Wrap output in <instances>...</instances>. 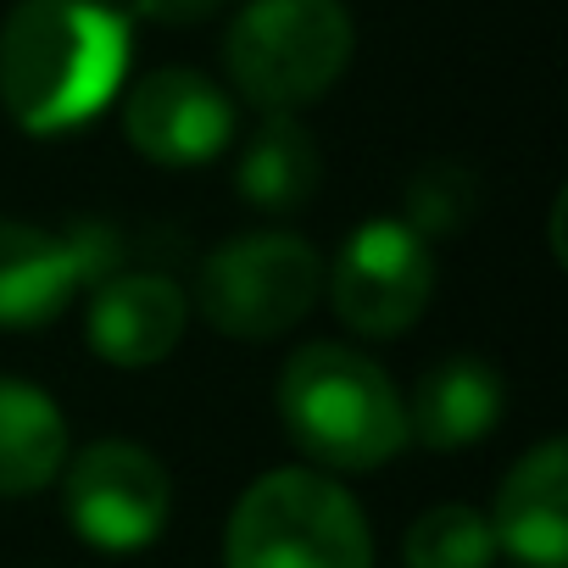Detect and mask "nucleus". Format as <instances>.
Wrapping results in <instances>:
<instances>
[{
	"label": "nucleus",
	"mask_w": 568,
	"mask_h": 568,
	"mask_svg": "<svg viewBox=\"0 0 568 568\" xmlns=\"http://www.w3.org/2000/svg\"><path fill=\"white\" fill-rule=\"evenodd\" d=\"M129 51L112 0H18L0 23V106L29 134L84 129L118 101Z\"/></svg>",
	"instance_id": "f257e3e1"
},
{
	"label": "nucleus",
	"mask_w": 568,
	"mask_h": 568,
	"mask_svg": "<svg viewBox=\"0 0 568 568\" xmlns=\"http://www.w3.org/2000/svg\"><path fill=\"white\" fill-rule=\"evenodd\" d=\"M278 418L313 463L341 474H368L407 446V402L390 374L335 341L291 352L278 374Z\"/></svg>",
	"instance_id": "f03ea898"
},
{
	"label": "nucleus",
	"mask_w": 568,
	"mask_h": 568,
	"mask_svg": "<svg viewBox=\"0 0 568 568\" xmlns=\"http://www.w3.org/2000/svg\"><path fill=\"white\" fill-rule=\"evenodd\" d=\"M223 568H374L357 496L318 468H273L240 490Z\"/></svg>",
	"instance_id": "7ed1b4c3"
},
{
	"label": "nucleus",
	"mask_w": 568,
	"mask_h": 568,
	"mask_svg": "<svg viewBox=\"0 0 568 568\" xmlns=\"http://www.w3.org/2000/svg\"><path fill=\"white\" fill-rule=\"evenodd\" d=\"M346 0H251L223 34V68L234 90L262 112H302L352 68Z\"/></svg>",
	"instance_id": "20e7f679"
},
{
	"label": "nucleus",
	"mask_w": 568,
	"mask_h": 568,
	"mask_svg": "<svg viewBox=\"0 0 568 568\" xmlns=\"http://www.w3.org/2000/svg\"><path fill=\"white\" fill-rule=\"evenodd\" d=\"M318 296H324L318 245L284 229L223 240L195 278L201 318L229 341H273L296 329Z\"/></svg>",
	"instance_id": "39448f33"
},
{
	"label": "nucleus",
	"mask_w": 568,
	"mask_h": 568,
	"mask_svg": "<svg viewBox=\"0 0 568 568\" xmlns=\"http://www.w3.org/2000/svg\"><path fill=\"white\" fill-rule=\"evenodd\" d=\"M324 291L346 329L368 341H390L424 318L435 296V256L418 229L396 217H374L341 245L335 267L324 273Z\"/></svg>",
	"instance_id": "423d86ee"
},
{
	"label": "nucleus",
	"mask_w": 568,
	"mask_h": 568,
	"mask_svg": "<svg viewBox=\"0 0 568 568\" xmlns=\"http://www.w3.org/2000/svg\"><path fill=\"white\" fill-rule=\"evenodd\" d=\"M68 524L101 551H140L162 535L173 513L168 468L134 440H90L62 463Z\"/></svg>",
	"instance_id": "0eeeda50"
},
{
	"label": "nucleus",
	"mask_w": 568,
	"mask_h": 568,
	"mask_svg": "<svg viewBox=\"0 0 568 568\" xmlns=\"http://www.w3.org/2000/svg\"><path fill=\"white\" fill-rule=\"evenodd\" d=\"M118 240L101 223L40 229L23 217H0V329H40L73 307L79 291H95L118 273Z\"/></svg>",
	"instance_id": "6e6552de"
},
{
	"label": "nucleus",
	"mask_w": 568,
	"mask_h": 568,
	"mask_svg": "<svg viewBox=\"0 0 568 568\" xmlns=\"http://www.w3.org/2000/svg\"><path fill=\"white\" fill-rule=\"evenodd\" d=\"M123 134L156 168H201L234 140V101L195 68H156L129 90Z\"/></svg>",
	"instance_id": "1a4fd4ad"
},
{
	"label": "nucleus",
	"mask_w": 568,
	"mask_h": 568,
	"mask_svg": "<svg viewBox=\"0 0 568 568\" xmlns=\"http://www.w3.org/2000/svg\"><path fill=\"white\" fill-rule=\"evenodd\" d=\"M190 324V296L168 273H106L90 291L84 335L101 363L112 368H151L162 363Z\"/></svg>",
	"instance_id": "9d476101"
},
{
	"label": "nucleus",
	"mask_w": 568,
	"mask_h": 568,
	"mask_svg": "<svg viewBox=\"0 0 568 568\" xmlns=\"http://www.w3.org/2000/svg\"><path fill=\"white\" fill-rule=\"evenodd\" d=\"M490 535L496 551L518 557L524 568L568 562V446L557 435L513 463V474L496 490Z\"/></svg>",
	"instance_id": "9b49d317"
},
{
	"label": "nucleus",
	"mask_w": 568,
	"mask_h": 568,
	"mask_svg": "<svg viewBox=\"0 0 568 568\" xmlns=\"http://www.w3.org/2000/svg\"><path fill=\"white\" fill-rule=\"evenodd\" d=\"M501 407H507V390L490 363L446 357L418 379L407 402V440H424L435 452H463L501 424Z\"/></svg>",
	"instance_id": "f8f14e48"
},
{
	"label": "nucleus",
	"mask_w": 568,
	"mask_h": 568,
	"mask_svg": "<svg viewBox=\"0 0 568 568\" xmlns=\"http://www.w3.org/2000/svg\"><path fill=\"white\" fill-rule=\"evenodd\" d=\"M318 179H324V151L313 140L307 123H296V112H267L256 123V134L245 140L240 151V168H234V184L251 206L262 212H296L318 195Z\"/></svg>",
	"instance_id": "ddd939ff"
},
{
	"label": "nucleus",
	"mask_w": 568,
	"mask_h": 568,
	"mask_svg": "<svg viewBox=\"0 0 568 568\" xmlns=\"http://www.w3.org/2000/svg\"><path fill=\"white\" fill-rule=\"evenodd\" d=\"M68 463V418L62 407L29 385L0 379V496H34Z\"/></svg>",
	"instance_id": "4468645a"
},
{
	"label": "nucleus",
	"mask_w": 568,
	"mask_h": 568,
	"mask_svg": "<svg viewBox=\"0 0 568 568\" xmlns=\"http://www.w3.org/2000/svg\"><path fill=\"white\" fill-rule=\"evenodd\" d=\"M402 557H407V568H490L496 535H490V518L479 507L446 501V507H429L413 518Z\"/></svg>",
	"instance_id": "2eb2a0df"
},
{
	"label": "nucleus",
	"mask_w": 568,
	"mask_h": 568,
	"mask_svg": "<svg viewBox=\"0 0 568 568\" xmlns=\"http://www.w3.org/2000/svg\"><path fill=\"white\" fill-rule=\"evenodd\" d=\"M474 201H479V184H474L468 168L429 162L407 184V229H418V234H452L457 223H468Z\"/></svg>",
	"instance_id": "dca6fc26"
},
{
	"label": "nucleus",
	"mask_w": 568,
	"mask_h": 568,
	"mask_svg": "<svg viewBox=\"0 0 568 568\" xmlns=\"http://www.w3.org/2000/svg\"><path fill=\"white\" fill-rule=\"evenodd\" d=\"M134 18L145 23H162V29H190V23H206L212 12H223L229 0H129Z\"/></svg>",
	"instance_id": "f3484780"
}]
</instances>
